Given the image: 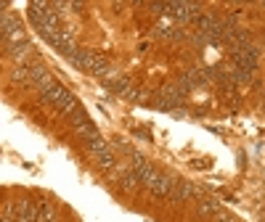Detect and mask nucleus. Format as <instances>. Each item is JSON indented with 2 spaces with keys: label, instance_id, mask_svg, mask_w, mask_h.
Instances as JSON below:
<instances>
[{
  "label": "nucleus",
  "instance_id": "f257e3e1",
  "mask_svg": "<svg viewBox=\"0 0 265 222\" xmlns=\"http://www.w3.org/2000/svg\"><path fill=\"white\" fill-rule=\"evenodd\" d=\"M43 98L48 101V103H53L56 108H61V111H64V114H69V117L74 114L77 108H83L80 103L74 101V95H72V93H69L64 85H58V82H56V85H53L48 93H43Z\"/></svg>",
  "mask_w": 265,
  "mask_h": 222
},
{
  "label": "nucleus",
  "instance_id": "f03ea898",
  "mask_svg": "<svg viewBox=\"0 0 265 222\" xmlns=\"http://www.w3.org/2000/svg\"><path fill=\"white\" fill-rule=\"evenodd\" d=\"M0 32H3V45L24 42V29H22V21L16 13H8V11L0 13Z\"/></svg>",
  "mask_w": 265,
  "mask_h": 222
},
{
  "label": "nucleus",
  "instance_id": "7ed1b4c3",
  "mask_svg": "<svg viewBox=\"0 0 265 222\" xmlns=\"http://www.w3.org/2000/svg\"><path fill=\"white\" fill-rule=\"evenodd\" d=\"M233 63H236V69L252 74V72L257 69V48H255V45H247V48L233 51Z\"/></svg>",
  "mask_w": 265,
  "mask_h": 222
},
{
  "label": "nucleus",
  "instance_id": "20e7f679",
  "mask_svg": "<svg viewBox=\"0 0 265 222\" xmlns=\"http://www.w3.org/2000/svg\"><path fill=\"white\" fill-rule=\"evenodd\" d=\"M194 196H199V188H194V183H189V180H173V193H170V198H173V201L194 198Z\"/></svg>",
  "mask_w": 265,
  "mask_h": 222
},
{
  "label": "nucleus",
  "instance_id": "39448f33",
  "mask_svg": "<svg viewBox=\"0 0 265 222\" xmlns=\"http://www.w3.org/2000/svg\"><path fill=\"white\" fill-rule=\"evenodd\" d=\"M13 212H16L19 222H37V204H32V201H19L13 206Z\"/></svg>",
  "mask_w": 265,
  "mask_h": 222
},
{
  "label": "nucleus",
  "instance_id": "423d86ee",
  "mask_svg": "<svg viewBox=\"0 0 265 222\" xmlns=\"http://www.w3.org/2000/svg\"><path fill=\"white\" fill-rule=\"evenodd\" d=\"M149 190H151L154 196L170 198V193H173V180H170V177H162V174H157V177L149 183Z\"/></svg>",
  "mask_w": 265,
  "mask_h": 222
},
{
  "label": "nucleus",
  "instance_id": "0eeeda50",
  "mask_svg": "<svg viewBox=\"0 0 265 222\" xmlns=\"http://www.w3.org/2000/svg\"><path fill=\"white\" fill-rule=\"evenodd\" d=\"M98 53H93V51H83V48H77V51L69 56L72 63H77L80 69H93V63H96Z\"/></svg>",
  "mask_w": 265,
  "mask_h": 222
},
{
  "label": "nucleus",
  "instance_id": "6e6552de",
  "mask_svg": "<svg viewBox=\"0 0 265 222\" xmlns=\"http://www.w3.org/2000/svg\"><path fill=\"white\" fill-rule=\"evenodd\" d=\"M3 53L11 56V58H27V56H32V42L24 40V42H16V45H3Z\"/></svg>",
  "mask_w": 265,
  "mask_h": 222
},
{
  "label": "nucleus",
  "instance_id": "1a4fd4ad",
  "mask_svg": "<svg viewBox=\"0 0 265 222\" xmlns=\"http://www.w3.org/2000/svg\"><path fill=\"white\" fill-rule=\"evenodd\" d=\"M104 85L109 93H117V95H125L130 90V79L128 77H106L104 79Z\"/></svg>",
  "mask_w": 265,
  "mask_h": 222
},
{
  "label": "nucleus",
  "instance_id": "9d476101",
  "mask_svg": "<svg viewBox=\"0 0 265 222\" xmlns=\"http://www.w3.org/2000/svg\"><path fill=\"white\" fill-rule=\"evenodd\" d=\"M223 209V204L220 201H215V198H207V201H199V214H210V217H217Z\"/></svg>",
  "mask_w": 265,
  "mask_h": 222
},
{
  "label": "nucleus",
  "instance_id": "9b49d317",
  "mask_svg": "<svg viewBox=\"0 0 265 222\" xmlns=\"http://www.w3.org/2000/svg\"><path fill=\"white\" fill-rule=\"evenodd\" d=\"M85 146L90 148V153H93V156H98V153H106V151H112V148H109L106 143L101 140V135H93V138H88V140H85Z\"/></svg>",
  "mask_w": 265,
  "mask_h": 222
},
{
  "label": "nucleus",
  "instance_id": "f8f14e48",
  "mask_svg": "<svg viewBox=\"0 0 265 222\" xmlns=\"http://www.w3.org/2000/svg\"><path fill=\"white\" fill-rule=\"evenodd\" d=\"M138 185H141V180H138L135 172H128V174H122V177H119V188L122 190H135Z\"/></svg>",
  "mask_w": 265,
  "mask_h": 222
},
{
  "label": "nucleus",
  "instance_id": "ddd939ff",
  "mask_svg": "<svg viewBox=\"0 0 265 222\" xmlns=\"http://www.w3.org/2000/svg\"><path fill=\"white\" fill-rule=\"evenodd\" d=\"M77 132H80V138H83V140H88V138H93V135H98V130L93 127V122L80 124V127H77Z\"/></svg>",
  "mask_w": 265,
  "mask_h": 222
},
{
  "label": "nucleus",
  "instance_id": "4468645a",
  "mask_svg": "<svg viewBox=\"0 0 265 222\" xmlns=\"http://www.w3.org/2000/svg\"><path fill=\"white\" fill-rule=\"evenodd\" d=\"M249 79H252V74L249 72H241V69H233V82H249Z\"/></svg>",
  "mask_w": 265,
  "mask_h": 222
},
{
  "label": "nucleus",
  "instance_id": "2eb2a0df",
  "mask_svg": "<svg viewBox=\"0 0 265 222\" xmlns=\"http://www.w3.org/2000/svg\"><path fill=\"white\" fill-rule=\"evenodd\" d=\"M11 77H13V79H16V82H24V79L29 77V66H19V69H16V72H13Z\"/></svg>",
  "mask_w": 265,
  "mask_h": 222
},
{
  "label": "nucleus",
  "instance_id": "dca6fc26",
  "mask_svg": "<svg viewBox=\"0 0 265 222\" xmlns=\"http://www.w3.org/2000/svg\"><path fill=\"white\" fill-rule=\"evenodd\" d=\"M215 219H217V222H236V219H233L231 214H226V212H220V214H217Z\"/></svg>",
  "mask_w": 265,
  "mask_h": 222
},
{
  "label": "nucleus",
  "instance_id": "f3484780",
  "mask_svg": "<svg viewBox=\"0 0 265 222\" xmlns=\"http://www.w3.org/2000/svg\"><path fill=\"white\" fill-rule=\"evenodd\" d=\"M262 40H265V32H262Z\"/></svg>",
  "mask_w": 265,
  "mask_h": 222
}]
</instances>
